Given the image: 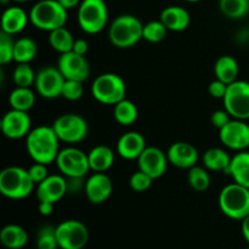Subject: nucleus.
<instances>
[{"instance_id":"c9c22d12","label":"nucleus","mask_w":249,"mask_h":249,"mask_svg":"<svg viewBox=\"0 0 249 249\" xmlns=\"http://www.w3.org/2000/svg\"><path fill=\"white\" fill-rule=\"evenodd\" d=\"M56 228L51 225L41 226L36 233V249H57Z\"/></svg>"},{"instance_id":"473e14b6","label":"nucleus","mask_w":249,"mask_h":249,"mask_svg":"<svg viewBox=\"0 0 249 249\" xmlns=\"http://www.w3.org/2000/svg\"><path fill=\"white\" fill-rule=\"evenodd\" d=\"M187 180H189L190 186L197 192L206 191L211 186V177H209L208 169L198 167V165L190 168Z\"/></svg>"},{"instance_id":"ddd939ff","label":"nucleus","mask_w":249,"mask_h":249,"mask_svg":"<svg viewBox=\"0 0 249 249\" xmlns=\"http://www.w3.org/2000/svg\"><path fill=\"white\" fill-rule=\"evenodd\" d=\"M221 143L233 151H246L249 147V124L241 119H231L219 130Z\"/></svg>"},{"instance_id":"4be33fe9","label":"nucleus","mask_w":249,"mask_h":249,"mask_svg":"<svg viewBox=\"0 0 249 249\" xmlns=\"http://www.w3.org/2000/svg\"><path fill=\"white\" fill-rule=\"evenodd\" d=\"M160 21L168 31L182 32L190 26L191 17L189 11L181 6H168L160 12Z\"/></svg>"},{"instance_id":"f3484780","label":"nucleus","mask_w":249,"mask_h":249,"mask_svg":"<svg viewBox=\"0 0 249 249\" xmlns=\"http://www.w3.org/2000/svg\"><path fill=\"white\" fill-rule=\"evenodd\" d=\"M113 185L105 173H94L87 179L85 196L92 204H101L111 197Z\"/></svg>"},{"instance_id":"8fccbe9b","label":"nucleus","mask_w":249,"mask_h":249,"mask_svg":"<svg viewBox=\"0 0 249 249\" xmlns=\"http://www.w3.org/2000/svg\"><path fill=\"white\" fill-rule=\"evenodd\" d=\"M186 1H189V2H198V1H201V0H186Z\"/></svg>"},{"instance_id":"c85d7f7f","label":"nucleus","mask_w":249,"mask_h":249,"mask_svg":"<svg viewBox=\"0 0 249 249\" xmlns=\"http://www.w3.org/2000/svg\"><path fill=\"white\" fill-rule=\"evenodd\" d=\"M9 104L11 108L28 112L36 104V94L32 91L31 88L16 87V89L12 90L10 94Z\"/></svg>"},{"instance_id":"5701e85b","label":"nucleus","mask_w":249,"mask_h":249,"mask_svg":"<svg viewBox=\"0 0 249 249\" xmlns=\"http://www.w3.org/2000/svg\"><path fill=\"white\" fill-rule=\"evenodd\" d=\"M229 175L233 179V182L240 184L249 189V152L240 151L231 158L230 167L228 169Z\"/></svg>"},{"instance_id":"f704fd0d","label":"nucleus","mask_w":249,"mask_h":249,"mask_svg":"<svg viewBox=\"0 0 249 249\" xmlns=\"http://www.w3.org/2000/svg\"><path fill=\"white\" fill-rule=\"evenodd\" d=\"M168 28L160 21H151L143 24L142 39L150 41V43H160L167 36Z\"/></svg>"},{"instance_id":"412c9836","label":"nucleus","mask_w":249,"mask_h":249,"mask_svg":"<svg viewBox=\"0 0 249 249\" xmlns=\"http://www.w3.org/2000/svg\"><path fill=\"white\" fill-rule=\"evenodd\" d=\"M29 21V16L22 7L10 6L2 12L1 32L15 36L23 31Z\"/></svg>"},{"instance_id":"f257e3e1","label":"nucleus","mask_w":249,"mask_h":249,"mask_svg":"<svg viewBox=\"0 0 249 249\" xmlns=\"http://www.w3.org/2000/svg\"><path fill=\"white\" fill-rule=\"evenodd\" d=\"M26 148L34 162L48 165L55 162L60 153V139L53 126H36L26 136Z\"/></svg>"},{"instance_id":"cd10ccee","label":"nucleus","mask_w":249,"mask_h":249,"mask_svg":"<svg viewBox=\"0 0 249 249\" xmlns=\"http://www.w3.org/2000/svg\"><path fill=\"white\" fill-rule=\"evenodd\" d=\"M74 38H73L72 33L68 31L66 27H61V28L53 29L49 34V44L51 48L58 53H66L73 50V45H74Z\"/></svg>"},{"instance_id":"4c0bfd02","label":"nucleus","mask_w":249,"mask_h":249,"mask_svg":"<svg viewBox=\"0 0 249 249\" xmlns=\"http://www.w3.org/2000/svg\"><path fill=\"white\" fill-rule=\"evenodd\" d=\"M83 94H84V87H83L82 82L70 79L65 80L62 92H61V96L63 99L68 100V101H77V100L82 99Z\"/></svg>"},{"instance_id":"de8ad7c7","label":"nucleus","mask_w":249,"mask_h":249,"mask_svg":"<svg viewBox=\"0 0 249 249\" xmlns=\"http://www.w3.org/2000/svg\"><path fill=\"white\" fill-rule=\"evenodd\" d=\"M242 233L245 240L249 243V215L242 220Z\"/></svg>"},{"instance_id":"1a4fd4ad","label":"nucleus","mask_w":249,"mask_h":249,"mask_svg":"<svg viewBox=\"0 0 249 249\" xmlns=\"http://www.w3.org/2000/svg\"><path fill=\"white\" fill-rule=\"evenodd\" d=\"M60 141L66 143H78L84 140L89 131L88 122L77 113H65L53 124Z\"/></svg>"},{"instance_id":"9b49d317","label":"nucleus","mask_w":249,"mask_h":249,"mask_svg":"<svg viewBox=\"0 0 249 249\" xmlns=\"http://www.w3.org/2000/svg\"><path fill=\"white\" fill-rule=\"evenodd\" d=\"M58 248L83 249L89 241L88 228L79 220H65L56 226Z\"/></svg>"},{"instance_id":"4468645a","label":"nucleus","mask_w":249,"mask_h":249,"mask_svg":"<svg viewBox=\"0 0 249 249\" xmlns=\"http://www.w3.org/2000/svg\"><path fill=\"white\" fill-rule=\"evenodd\" d=\"M57 68L65 79L78 80L84 83L90 74V66L85 56L74 51L61 53L57 61Z\"/></svg>"},{"instance_id":"393cba45","label":"nucleus","mask_w":249,"mask_h":249,"mask_svg":"<svg viewBox=\"0 0 249 249\" xmlns=\"http://www.w3.org/2000/svg\"><path fill=\"white\" fill-rule=\"evenodd\" d=\"M0 242L7 249H21L28 242V233L22 226L10 224L0 231Z\"/></svg>"},{"instance_id":"7c9ffc66","label":"nucleus","mask_w":249,"mask_h":249,"mask_svg":"<svg viewBox=\"0 0 249 249\" xmlns=\"http://www.w3.org/2000/svg\"><path fill=\"white\" fill-rule=\"evenodd\" d=\"M38 53V45L32 38H19L15 41L14 61L17 63H29Z\"/></svg>"},{"instance_id":"37998d69","label":"nucleus","mask_w":249,"mask_h":249,"mask_svg":"<svg viewBox=\"0 0 249 249\" xmlns=\"http://www.w3.org/2000/svg\"><path fill=\"white\" fill-rule=\"evenodd\" d=\"M85 177H77V178H66L67 179V191L68 194H79L80 191H85V184L87 180Z\"/></svg>"},{"instance_id":"b1692460","label":"nucleus","mask_w":249,"mask_h":249,"mask_svg":"<svg viewBox=\"0 0 249 249\" xmlns=\"http://www.w3.org/2000/svg\"><path fill=\"white\" fill-rule=\"evenodd\" d=\"M90 170L95 173H106L114 163V152L105 145H97L88 153Z\"/></svg>"},{"instance_id":"a211bd4d","label":"nucleus","mask_w":249,"mask_h":249,"mask_svg":"<svg viewBox=\"0 0 249 249\" xmlns=\"http://www.w3.org/2000/svg\"><path fill=\"white\" fill-rule=\"evenodd\" d=\"M68 194L67 179L63 175H49L36 187V198L39 202H50L55 204Z\"/></svg>"},{"instance_id":"aec40b11","label":"nucleus","mask_w":249,"mask_h":249,"mask_svg":"<svg viewBox=\"0 0 249 249\" xmlns=\"http://www.w3.org/2000/svg\"><path fill=\"white\" fill-rule=\"evenodd\" d=\"M146 147L145 138L138 131H128L117 141V153L128 160H138Z\"/></svg>"},{"instance_id":"a878e982","label":"nucleus","mask_w":249,"mask_h":249,"mask_svg":"<svg viewBox=\"0 0 249 249\" xmlns=\"http://www.w3.org/2000/svg\"><path fill=\"white\" fill-rule=\"evenodd\" d=\"M238 72H240L238 63L232 56H220L214 65V74L216 79L221 80L228 85L237 80Z\"/></svg>"},{"instance_id":"6ab92c4d","label":"nucleus","mask_w":249,"mask_h":249,"mask_svg":"<svg viewBox=\"0 0 249 249\" xmlns=\"http://www.w3.org/2000/svg\"><path fill=\"white\" fill-rule=\"evenodd\" d=\"M168 160L170 164L180 169H190L195 167L198 160V151L192 143L179 141L174 142L167 151Z\"/></svg>"},{"instance_id":"6e6552de","label":"nucleus","mask_w":249,"mask_h":249,"mask_svg":"<svg viewBox=\"0 0 249 249\" xmlns=\"http://www.w3.org/2000/svg\"><path fill=\"white\" fill-rule=\"evenodd\" d=\"M224 108L232 118L249 119V83L236 80L228 85V91L223 99Z\"/></svg>"},{"instance_id":"f8f14e48","label":"nucleus","mask_w":249,"mask_h":249,"mask_svg":"<svg viewBox=\"0 0 249 249\" xmlns=\"http://www.w3.org/2000/svg\"><path fill=\"white\" fill-rule=\"evenodd\" d=\"M65 80V77L57 67L46 66L36 73L34 87L36 92L44 99H56L61 96Z\"/></svg>"},{"instance_id":"58836bf2","label":"nucleus","mask_w":249,"mask_h":249,"mask_svg":"<svg viewBox=\"0 0 249 249\" xmlns=\"http://www.w3.org/2000/svg\"><path fill=\"white\" fill-rule=\"evenodd\" d=\"M153 179L147 175L146 173L141 172V170H138V172L134 173L130 177V180H129V185H130L131 190L135 192H143L146 190H148L152 185Z\"/></svg>"},{"instance_id":"0eeeda50","label":"nucleus","mask_w":249,"mask_h":249,"mask_svg":"<svg viewBox=\"0 0 249 249\" xmlns=\"http://www.w3.org/2000/svg\"><path fill=\"white\" fill-rule=\"evenodd\" d=\"M92 97L104 105H117L125 99L126 85L121 75L116 73H104L94 80L91 85Z\"/></svg>"},{"instance_id":"20e7f679","label":"nucleus","mask_w":249,"mask_h":249,"mask_svg":"<svg viewBox=\"0 0 249 249\" xmlns=\"http://www.w3.org/2000/svg\"><path fill=\"white\" fill-rule=\"evenodd\" d=\"M143 24L133 15H121L109 26L108 36L112 45L118 49H129L142 39Z\"/></svg>"},{"instance_id":"79ce46f5","label":"nucleus","mask_w":249,"mask_h":249,"mask_svg":"<svg viewBox=\"0 0 249 249\" xmlns=\"http://www.w3.org/2000/svg\"><path fill=\"white\" fill-rule=\"evenodd\" d=\"M208 91H209V95H211L212 97H214V99L223 100L224 96H225L226 91H228V84H225V83L221 82V80L215 79L209 84Z\"/></svg>"},{"instance_id":"49530a36","label":"nucleus","mask_w":249,"mask_h":249,"mask_svg":"<svg viewBox=\"0 0 249 249\" xmlns=\"http://www.w3.org/2000/svg\"><path fill=\"white\" fill-rule=\"evenodd\" d=\"M66 10L74 9V7L79 6V4L82 2V0H57Z\"/></svg>"},{"instance_id":"bb28decb","label":"nucleus","mask_w":249,"mask_h":249,"mask_svg":"<svg viewBox=\"0 0 249 249\" xmlns=\"http://www.w3.org/2000/svg\"><path fill=\"white\" fill-rule=\"evenodd\" d=\"M231 158L225 150L220 147L209 148L204 152L203 164L204 168L211 172H228L230 167Z\"/></svg>"},{"instance_id":"7ed1b4c3","label":"nucleus","mask_w":249,"mask_h":249,"mask_svg":"<svg viewBox=\"0 0 249 249\" xmlns=\"http://www.w3.org/2000/svg\"><path fill=\"white\" fill-rule=\"evenodd\" d=\"M34 181L28 169L11 165L0 173V194L10 199H23L33 192Z\"/></svg>"},{"instance_id":"ea45409f","label":"nucleus","mask_w":249,"mask_h":249,"mask_svg":"<svg viewBox=\"0 0 249 249\" xmlns=\"http://www.w3.org/2000/svg\"><path fill=\"white\" fill-rule=\"evenodd\" d=\"M28 173L36 185H39L40 182H43L49 177L48 168H46V164H43V163L34 162V164H32L29 167Z\"/></svg>"},{"instance_id":"09e8293b","label":"nucleus","mask_w":249,"mask_h":249,"mask_svg":"<svg viewBox=\"0 0 249 249\" xmlns=\"http://www.w3.org/2000/svg\"><path fill=\"white\" fill-rule=\"evenodd\" d=\"M12 1H17V2H27V1H31V0H12Z\"/></svg>"},{"instance_id":"2f4dec72","label":"nucleus","mask_w":249,"mask_h":249,"mask_svg":"<svg viewBox=\"0 0 249 249\" xmlns=\"http://www.w3.org/2000/svg\"><path fill=\"white\" fill-rule=\"evenodd\" d=\"M219 10L228 18L240 19L249 12V0H219Z\"/></svg>"},{"instance_id":"f03ea898","label":"nucleus","mask_w":249,"mask_h":249,"mask_svg":"<svg viewBox=\"0 0 249 249\" xmlns=\"http://www.w3.org/2000/svg\"><path fill=\"white\" fill-rule=\"evenodd\" d=\"M67 11L57 0H40L29 12V21L36 28L51 32L66 26Z\"/></svg>"},{"instance_id":"3c124183","label":"nucleus","mask_w":249,"mask_h":249,"mask_svg":"<svg viewBox=\"0 0 249 249\" xmlns=\"http://www.w3.org/2000/svg\"><path fill=\"white\" fill-rule=\"evenodd\" d=\"M246 249H249V247H248V248H246Z\"/></svg>"},{"instance_id":"c756f323","label":"nucleus","mask_w":249,"mask_h":249,"mask_svg":"<svg viewBox=\"0 0 249 249\" xmlns=\"http://www.w3.org/2000/svg\"><path fill=\"white\" fill-rule=\"evenodd\" d=\"M113 116L117 123H119L121 125H131V124L135 123L139 117L138 107L133 101L124 99L117 105H114Z\"/></svg>"},{"instance_id":"dca6fc26","label":"nucleus","mask_w":249,"mask_h":249,"mask_svg":"<svg viewBox=\"0 0 249 249\" xmlns=\"http://www.w3.org/2000/svg\"><path fill=\"white\" fill-rule=\"evenodd\" d=\"M139 170L150 175L153 180L160 179L165 174L168 168V156L160 148L147 146L138 158Z\"/></svg>"},{"instance_id":"a19ab883","label":"nucleus","mask_w":249,"mask_h":249,"mask_svg":"<svg viewBox=\"0 0 249 249\" xmlns=\"http://www.w3.org/2000/svg\"><path fill=\"white\" fill-rule=\"evenodd\" d=\"M230 117L231 116L229 114V112L226 111L225 108L216 109V111H214L213 113H212L211 123L213 124V126H215V128H218L219 130H220L221 128H224V126L231 121Z\"/></svg>"},{"instance_id":"39448f33","label":"nucleus","mask_w":249,"mask_h":249,"mask_svg":"<svg viewBox=\"0 0 249 249\" xmlns=\"http://www.w3.org/2000/svg\"><path fill=\"white\" fill-rule=\"evenodd\" d=\"M220 211L228 218L242 221L249 215V189L232 182L226 185L219 195Z\"/></svg>"},{"instance_id":"a18cd8bd","label":"nucleus","mask_w":249,"mask_h":249,"mask_svg":"<svg viewBox=\"0 0 249 249\" xmlns=\"http://www.w3.org/2000/svg\"><path fill=\"white\" fill-rule=\"evenodd\" d=\"M38 211L41 215L48 216L50 214H53V203H50V202H39Z\"/></svg>"},{"instance_id":"72a5a7b5","label":"nucleus","mask_w":249,"mask_h":249,"mask_svg":"<svg viewBox=\"0 0 249 249\" xmlns=\"http://www.w3.org/2000/svg\"><path fill=\"white\" fill-rule=\"evenodd\" d=\"M36 73L29 63H17L12 74L15 85L18 88H31L36 83Z\"/></svg>"},{"instance_id":"c03bdc74","label":"nucleus","mask_w":249,"mask_h":249,"mask_svg":"<svg viewBox=\"0 0 249 249\" xmlns=\"http://www.w3.org/2000/svg\"><path fill=\"white\" fill-rule=\"evenodd\" d=\"M88 50H89V44H88V41L85 40V39H77V40L74 41V45H73L72 51L79 53V55L85 56L87 55Z\"/></svg>"},{"instance_id":"2eb2a0df","label":"nucleus","mask_w":249,"mask_h":249,"mask_svg":"<svg viewBox=\"0 0 249 249\" xmlns=\"http://www.w3.org/2000/svg\"><path fill=\"white\" fill-rule=\"evenodd\" d=\"M0 128L7 139L17 140V139L26 138L32 130V119L28 112L11 108L2 116Z\"/></svg>"},{"instance_id":"423d86ee","label":"nucleus","mask_w":249,"mask_h":249,"mask_svg":"<svg viewBox=\"0 0 249 249\" xmlns=\"http://www.w3.org/2000/svg\"><path fill=\"white\" fill-rule=\"evenodd\" d=\"M108 21V7L105 0H82L78 6V23L87 34L104 31Z\"/></svg>"},{"instance_id":"e433bc0d","label":"nucleus","mask_w":249,"mask_h":249,"mask_svg":"<svg viewBox=\"0 0 249 249\" xmlns=\"http://www.w3.org/2000/svg\"><path fill=\"white\" fill-rule=\"evenodd\" d=\"M12 36L10 34L0 33V63L7 65L14 61V48L15 41L12 40Z\"/></svg>"},{"instance_id":"9d476101","label":"nucleus","mask_w":249,"mask_h":249,"mask_svg":"<svg viewBox=\"0 0 249 249\" xmlns=\"http://www.w3.org/2000/svg\"><path fill=\"white\" fill-rule=\"evenodd\" d=\"M55 163L61 174L66 178L87 177L88 172L90 170L88 155L75 147L61 150Z\"/></svg>"}]
</instances>
